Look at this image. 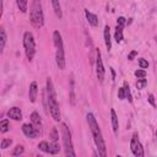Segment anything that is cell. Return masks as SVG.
Segmentation results:
<instances>
[{"label":"cell","mask_w":157,"mask_h":157,"mask_svg":"<svg viewBox=\"0 0 157 157\" xmlns=\"http://www.w3.org/2000/svg\"><path fill=\"white\" fill-rule=\"evenodd\" d=\"M7 117L12 120H22V112L18 107H11L9 110H7Z\"/></svg>","instance_id":"obj_10"},{"label":"cell","mask_w":157,"mask_h":157,"mask_svg":"<svg viewBox=\"0 0 157 157\" xmlns=\"http://www.w3.org/2000/svg\"><path fill=\"white\" fill-rule=\"evenodd\" d=\"M23 152H25L23 146H22V145H16V146L13 147V150H12L11 155H12V156H20V155H22Z\"/></svg>","instance_id":"obj_23"},{"label":"cell","mask_w":157,"mask_h":157,"mask_svg":"<svg viewBox=\"0 0 157 157\" xmlns=\"http://www.w3.org/2000/svg\"><path fill=\"white\" fill-rule=\"evenodd\" d=\"M86 118H87V123H88V126L91 129V132H92L94 144L97 146L98 153H99V156L105 157L107 156V147H105V142H104V139H103L101 128H99V125H98V123H97V120H96V118H94V115L92 113H88L86 115Z\"/></svg>","instance_id":"obj_2"},{"label":"cell","mask_w":157,"mask_h":157,"mask_svg":"<svg viewBox=\"0 0 157 157\" xmlns=\"http://www.w3.org/2000/svg\"><path fill=\"white\" fill-rule=\"evenodd\" d=\"M85 15H86V18H87L88 23H90L92 27H97V26H98L99 21H98V16H97V15L92 13V12L88 11L87 9H85Z\"/></svg>","instance_id":"obj_12"},{"label":"cell","mask_w":157,"mask_h":157,"mask_svg":"<svg viewBox=\"0 0 157 157\" xmlns=\"http://www.w3.org/2000/svg\"><path fill=\"white\" fill-rule=\"evenodd\" d=\"M130 150L132 152L134 156L136 157H142L145 153H144V148H142V145L139 140V136L137 134H132V137H131V141H130Z\"/></svg>","instance_id":"obj_7"},{"label":"cell","mask_w":157,"mask_h":157,"mask_svg":"<svg viewBox=\"0 0 157 157\" xmlns=\"http://www.w3.org/2000/svg\"><path fill=\"white\" fill-rule=\"evenodd\" d=\"M45 98H47V104L49 108V113L52 115V118L55 121H59L61 119V114H60V108L56 101V93L54 90V85L50 77L47 78V83H45V91H44Z\"/></svg>","instance_id":"obj_1"},{"label":"cell","mask_w":157,"mask_h":157,"mask_svg":"<svg viewBox=\"0 0 157 157\" xmlns=\"http://www.w3.org/2000/svg\"><path fill=\"white\" fill-rule=\"evenodd\" d=\"M148 102H150V104H151L152 107H156V103H155V97H153V94H152V93H150V94H148Z\"/></svg>","instance_id":"obj_33"},{"label":"cell","mask_w":157,"mask_h":157,"mask_svg":"<svg viewBox=\"0 0 157 157\" xmlns=\"http://www.w3.org/2000/svg\"><path fill=\"white\" fill-rule=\"evenodd\" d=\"M29 20L33 27L42 28L44 25V15L40 0H32L29 6Z\"/></svg>","instance_id":"obj_3"},{"label":"cell","mask_w":157,"mask_h":157,"mask_svg":"<svg viewBox=\"0 0 157 157\" xmlns=\"http://www.w3.org/2000/svg\"><path fill=\"white\" fill-rule=\"evenodd\" d=\"M134 74H135V76H136L137 78H145V77H146V71H145V69H141V67L137 69Z\"/></svg>","instance_id":"obj_27"},{"label":"cell","mask_w":157,"mask_h":157,"mask_svg":"<svg viewBox=\"0 0 157 157\" xmlns=\"http://www.w3.org/2000/svg\"><path fill=\"white\" fill-rule=\"evenodd\" d=\"M49 137H50V141H53V142H58L59 141V131H58L56 128H52Z\"/></svg>","instance_id":"obj_22"},{"label":"cell","mask_w":157,"mask_h":157,"mask_svg":"<svg viewBox=\"0 0 157 157\" xmlns=\"http://www.w3.org/2000/svg\"><path fill=\"white\" fill-rule=\"evenodd\" d=\"M96 74H97L98 81L103 82L104 76H105V70H104V66H103V61H102V56H101L99 49L96 50Z\"/></svg>","instance_id":"obj_8"},{"label":"cell","mask_w":157,"mask_h":157,"mask_svg":"<svg viewBox=\"0 0 157 157\" xmlns=\"http://www.w3.org/2000/svg\"><path fill=\"white\" fill-rule=\"evenodd\" d=\"M60 132H61V139H63V145H64V151L65 156H71L75 157L76 152L74 151V145H72V139H71V131L67 128L65 123L60 124Z\"/></svg>","instance_id":"obj_5"},{"label":"cell","mask_w":157,"mask_h":157,"mask_svg":"<svg viewBox=\"0 0 157 157\" xmlns=\"http://www.w3.org/2000/svg\"><path fill=\"white\" fill-rule=\"evenodd\" d=\"M12 144V140L11 139H2L1 140V148L2 150H6L7 147H10Z\"/></svg>","instance_id":"obj_28"},{"label":"cell","mask_w":157,"mask_h":157,"mask_svg":"<svg viewBox=\"0 0 157 157\" xmlns=\"http://www.w3.org/2000/svg\"><path fill=\"white\" fill-rule=\"evenodd\" d=\"M110 120H112L113 131L117 135L118 134V130H119V121H118V115H117V113H115L114 109H110Z\"/></svg>","instance_id":"obj_15"},{"label":"cell","mask_w":157,"mask_h":157,"mask_svg":"<svg viewBox=\"0 0 157 157\" xmlns=\"http://www.w3.org/2000/svg\"><path fill=\"white\" fill-rule=\"evenodd\" d=\"M117 25H118V26L124 27V26L126 25V18H125V17H123V16L118 17V20H117Z\"/></svg>","instance_id":"obj_30"},{"label":"cell","mask_w":157,"mask_h":157,"mask_svg":"<svg viewBox=\"0 0 157 157\" xmlns=\"http://www.w3.org/2000/svg\"><path fill=\"white\" fill-rule=\"evenodd\" d=\"M52 6H53V10H54L55 15L59 18H61L63 12H61V6H60V0H52Z\"/></svg>","instance_id":"obj_18"},{"label":"cell","mask_w":157,"mask_h":157,"mask_svg":"<svg viewBox=\"0 0 157 157\" xmlns=\"http://www.w3.org/2000/svg\"><path fill=\"white\" fill-rule=\"evenodd\" d=\"M59 152H60L59 142H53V141H50V144H49V155H58Z\"/></svg>","instance_id":"obj_19"},{"label":"cell","mask_w":157,"mask_h":157,"mask_svg":"<svg viewBox=\"0 0 157 157\" xmlns=\"http://www.w3.org/2000/svg\"><path fill=\"white\" fill-rule=\"evenodd\" d=\"M9 130H10V121H9V119H2L0 121V132L5 134Z\"/></svg>","instance_id":"obj_20"},{"label":"cell","mask_w":157,"mask_h":157,"mask_svg":"<svg viewBox=\"0 0 157 157\" xmlns=\"http://www.w3.org/2000/svg\"><path fill=\"white\" fill-rule=\"evenodd\" d=\"M137 55V50H131L130 53H129V55H128V59L129 60H134V58Z\"/></svg>","instance_id":"obj_32"},{"label":"cell","mask_w":157,"mask_h":157,"mask_svg":"<svg viewBox=\"0 0 157 157\" xmlns=\"http://www.w3.org/2000/svg\"><path fill=\"white\" fill-rule=\"evenodd\" d=\"M37 94H38V86H37V82L33 81L31 85H29V88H28V98L32 103L36 102V98H37Z\"/></svg>","instance_id":"obj_11"},{"label":"cell","mask_w":157,"mask_h":157,"mask_svg":"<svg viewBox=\"0 0 157 157\" xmlns=\"http://www.w3.org/2000/svg\"><path fill=\"white\" fill-rule=\"evenodd\" d=\"M139 66H140L141 69H147V67H148V63H147V60L144 59V58L139 59Z\"/></svg>","instance_id":"obj_29"},{"label":"cell","mask_w":157,"mask_h":157,"mask_svg":"<svg viewBox=\"0 0 157 157\" xmlns=\"http://www.w3.org/2000/svg\"><path fill=\"white\" fill-rule=\"evenodd\" d=\"M118 98L119 99H125V91H124V87H120L118 90Z\"/></svg>","instance_id":"obj_31"},{"label":"cell","mask_w":157,"mask_h":157,"mask_svg":"<svg viewBox=\"0 0 157 157\" xmlns=\"http://www.w3.org/2000/svg\"><path fill=\"white\" fill-rule=\"evenodd\" d=\"M31 123L42 132V120H40V117H39V114L37 113V112H33L32 114H31Z\"/></svg>","instance_id":"obj_14"},{"label":"cell","mask_w":157,"mask_h":157,"mask_svg":"<svg viewBox=\"0 0 157 157\" xmlns=\"http://www.w3.org/2000/svg\"><path fill=\"white\" fill-rule=\"evenodd\" d=\"M123 28L121 26H118L115 27V32H114V39L117 43H121V40L124 39V34H123Z\"/></svg>","instance_id":"obj_17"},{"label":"cell","mask_w":157,"mask_h":157,"mask_svg":"<svg viewBox=\"0 0 157 157\" xmlns=\"http://www.w3.org/2000/svg\"><path fill=\"white\" fill-rule=\"evenodd\" d=\"M6 40H7V36H6L5 28L1 26L0 27V50H1V53L4 52V48L6 45Z\"/></svg>","instance_id":"obj_16"},{"label":"cell","mask_w":157,"mask_h":157,"mask_svg":"<svg viewBox=\"0 0 157 157\" xmlns=\"http://www.w3.org/2000/svg\"><path fill=\"white\" fill-rule=\"evenodd\" d=\"M156 139H157V130H156Z\"/></svg>","instance_id":"obj_34"},{"label":"cell","mask_w":157,"mask_h":157,"mask_svg":"<svg viewBox=\"0 0 157 157\" xmlns=\"http://www.w3.org/2000/svg\"><path fill=\"white\" fill-rule=\"evenodd\" d=\"M16 4H17V7L21 12H27V6H28V0H16Z\"/></svg>","instance_id":"obj_21"},{"label":"cell","mask_w":157,"mask_h":157,"mask_svg":"<svg viewBox=\"0 0 157 157\" xmlns=\"http://www.w3.org/2000/svg\"><path fill=\"white\" fill-rule=\"evenodd\" d=\"M146 85H147V80L146 78H137V82H136V88L137 90H142Z\"/></svg>","instance_id":"obj_26"},{"label":"cell","mask_w":157,"mask_h":157,"mask_svg":"<svg viewBox=\"0 0 157 157\" xmlns=\"http://www.w3.org/2000/svg\"><path fill=\"white\" fill-rule=\"evenodd\" d=\"M38 148L40 151H43L44 153H49V144L47 141H40L38 144Z\"/></svg>","instance_id":"obj_25"},{"label":"cell","mask_w":157,"mask_h":157,"mask_svg":"<svg viewBox=\"0 0 157 157\" xmlns=\"http://www.w3.org/2000/svg\"><path fill=\"white\" fill-rule=\"evenodd\" d=\"M103 37H104V43H105L107 50H110V49H112V39H110V28H109L108 25L104 26V29H103Z\"/></svg>","instance_id":"obj_13"},{"label":"cell","mask_w":157,"mask_h":157,"mask_svg":"<svg viewBox=\"0 0 157 157\" xmlns=\"http://www.w3.org/2000/svg\"><path fill=\"white\" fill-rule=\"evenodd\" d=\"M124 91H125V98L129 101V102H132V96H131V92H130V87L126 82H124Z\"/></svg>","instance_id":"obj_24"},{"label":"cell","mask_w":157,"mask_h":157,"mask_svg":"<svg viewBox=\"0 0 157 157\" xmlns=\"http://www.w3.org/2000/svg\"><path fill=\"white\" fill-rule=\"evenodd\" d=\"M23 48H25L27 59L31 61L36 55V42H34L33 34L29 31L23 33Z\"/></svg>","instance_id":"obj_6"},{"label":"cell","mask_w":157,"mask_h":157,"mask_svg":"<svg viewBox=\"0 0 157 157\" xmlns=\"http://www.w3.org/2000/svg\"><path fill=\"white\" fill-rule=\"evenodd\" d=\"M53 42L55 45V61L56 65L60 70L65 69L66 61H65V53H64V43H63V38L59 31H54L53 32Z\"/></svg>","instance_id":"obj_4"},{"label":"cell","mask_w":157,"mask_h":157,"mask_svg":"<svg viewBox=\"0 0 157 157\" xmlns=\"http://www.w3.org/2000/svg\"><path fill=\"white\" fill-rule=\"evenodd\" d=\"M22 131H23V134L27 136V137H29V139H36V137H38L42 132L31 123H26V124H23L22 125Z\"/></svg>","instance_id":"obj_9"}]
</instances>
